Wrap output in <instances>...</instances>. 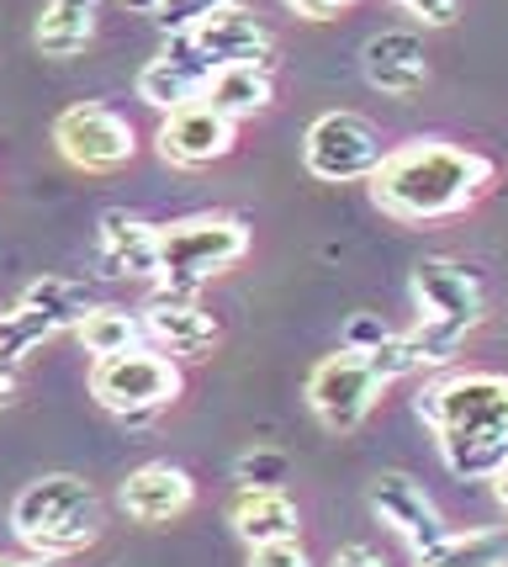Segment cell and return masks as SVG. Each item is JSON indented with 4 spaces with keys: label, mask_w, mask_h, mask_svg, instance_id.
I'll use <instances>...</instances> for the list:
<instances>
[{
    "label": "cell",
    "mask_w": 508,
    "mask_h": 567,
    "mask_svg": "<svg viewBox=\"0 0 508 567\" xmlns=\"http://www.w3.org/2000/svg\"><path fill=\"white\" fill-rule=\"evenodd\" d=\"M249 255V228L234 213H201L159 228V281L165 297H191L207 276L228 271L234 260Z\"/></svg>",
    "instance_id": "277c9868"
},
{
    "label": "cell",
    "mask_w": 508,
    "mask_h": 567,
    "mask_svg": "<svg viewBox=\"0 0 508 567\" xmlns=\"http://www.w3.org/2000/svg\"><path fill=\"white\" fill-rule=\"evenodd\" d=\"M249 567H313L308 551L297 542H276V546H249Z\"/></svg>",
    "instance_id": "f546056e"
},
{
    "label": "cell",
    "mask_w": 508,
    "mask_h": 567,
    "mask_svg": "<svg viewBox=\"0 0 508 567\" xmlns=\"http://www.w3.org/2000/svg\"><path fill=\"white\" fill-rule=\"evenodd\" d=\"M201 101H212L222 117H234V123L266 112L270 106V64H234V70H218Z\"/></svg>",
    "instance_id": "44dd1931"
},
{
    "label": "cell",
    "mask_w": 508,
    "mask_h": 567,
    "mask_svg": "<svg viewBox=\"0 0 508 567\" xmlns=\"http://www.w3.org/2000/svg\"><path fill=\"white\" fill-rule=\"evenodd\" d=\"M413 297H418L424 319L456 323V329H471L483 319V287L456 260H418L413 266Z\"/></svg>",
    "instance_id": "7c38bea8"
},
{
    "label": "cell",
    "mask_w": 508,
    "mask_h": 567,
    "mask_svg": "<svg viewBox=\"0 0 508 567\" xmlns=\"http://www.w3.org/2000/svg\"><path fill=\"white\" fill-rule=\"evenodd\" d=\"M91 398L127 424H148L165 403L180 398V371L159 350H127L91 367Z\"/></svg>",
    "instance_id": "5b68a950"
},
{
    "label": "cell",
    "mask_w": 508,
    "mask_h": 567,
    "mask_svg": "<svg viewBox=\"0 0 508 567\" xmlns=\"http://www.w3.org/2000/svg\"><path fill=\"white\" fill-rule=\"evenodd\" d=\"M371 509H376V519L387 525L392 536H403V542L413 546V557L450 536L439 509L429 504V494H424L413 477H403V472H382V477L371 483Z\"/></svg>",
    "instance_id": "30bf717a"
},
{
    "label": "cell",
    "mask_w": 508,
    "mask_h": 567,
    "mask_svg": "<svg viewBox=\"0 0 508 567\" xmlns=\"http://www.w3.org/2000/svg\"><path fill=\"white\" fill-rule=\"evenodd\" d=\"M11 530L22 536L38 557H70L80 546L96 542L101 530V498L85 477L74 472H53V477H38L27 483L17 504H11Z\"/></svg>",
    "instance_id": "3957f363"
},
{
    "label": "cell",
    "mask_w": 508,
    "mask_h": 567,
    "mask_svg": "<svg viewBox=\"0 0 508 567\" xmlns=\"http://www.w3.org/2000/svg\"><path fill=\"white\" fill-rule=\"evenodd\" d=\"M329 567H387V563H382V557H376L371 546H339L334 563H329Z\"/></svg>",
    "instance_id": "1f68e13d"
},
{
    "label": "cell",
    "mask_w": 508,
    "mask_h": 567,
    "mask_svg": "<svg viewBox=\"0 0 508 567\" xmlns=\"http://www.w3.org/2000/svg\"><path fill=\"white\" fill-rule=\"evenodd\" d=\"M408 340H413V350L424 355V367H450V361H456V350H460V340H466V329L439 323V319H424Z\"/></svg>",
    "instance_id": "484cf974"
},
{
    "label": "cell",
    "mask_w": 508,
    "mask_h": 567,
    "mask_svg": "<svg viewBox=\"0 0 508 567\" xmlns=\"http://www.w3.org/2000/svg\"><path fill=\"white\" fill-rule=\"evenodd\" d=\"M361 70L382 96H413L429 80V59L413 32H376L361 53Z\"/></svg>",
    "instance_id": "5bb4252c"
},
{
    "label": "cell",
    "mask_w": 508,
    "mask_h": 567,
    "mask_svg": "<svg viewBox=\"0 0 508 567\" xmlns=\"http://www.w3.org/2000/svg\"><path fill=\"white\" fill-rule=\"evenodd\" d=\"M101 0H49V11L38 17V49L49 59H74L96 32Z\"/></svg>",
    "instance_id": "d6986e66"
},
{
    "label": "cell",
    "mask_w": 508,
    "mask_h": 567,
    "mask_svg": "<svg viewBox=\"0 0 508 567\" xmlns=\"http://www.w3.org/2000/svg\"><path fill=\"white\" fill-rule=\"evenodd\" d=\"M493 186V159L471 148L418 138L387 154V165L371 175L376 207L397 223H435L450 213H466Z\"/></svg>",
    "instance_id": "7a4b0ae2"
},
{
    "label": "cell",
    "mask_w": 508,
    "mask_h": 567,
    "mask_svg": "<svg viewBox=\"0 0 508 567\" xmlns=\"http://www.w3.org/2000/svg\"><path fill=\"white\" fill-rule=\"evenodd\" d=\"M144 323H148V340L169 355H207L218 346V319L201 313L191 297H159L144 308Z\"/></svg>",
    "instance_id": "e0dca14e"
},
{
    "label": "cell",
    "mask_w": 508,
    "mask_h": 567,
    "mask_svg": "<svg viewBox=\"0 0 508 567\" xmlns=\"http://www.w3.org/2000/svg\"><path fill=\"white\" fill-rule=\"evenodd\" d=\"M397 6H408V11H413V6H418V0H397Z\"/></svg>",
    "instance_id": "8d00e7d4"
},
{
    "label": "cell",
    "mask_w": 508,
    "mask_h": 567,
    "mask_svg": "<svg viewBox=\"0 0 508 567\" xmlns=\"http://www.w3.org/2000/svg\"><path fill=\"white\" fill-rule=\"evenodd\" d=\"M22 308H32V313H38V319L59 334V329H80V323H85V313H91L96 302H91V292H85L80 281L43 276V281H32V287L22 292Z\"/></svg>",
    "instance_id": "7402d4cb"
},
{
    "label": "cell",
    "mask_w": 508,
    "mask_h": 567,
    "mask_svg": "<svg viewBox=\"0 0 508 567\" xmlns=\"http://www.w3.org/2000/svg\"><path fill=\"white\" fill-rule=\"evenodd\" d=\"M365 361H371V371H376L382 382H397V377H413V371L424 367V355L413 350V340H408V334H387L382 346H376V350H371V355H365Z\"/></svg>",
    "instance_id": "4316f807"
},
{
    "label": "cell",
    "mask_w": 508,
    "mask_h": 567,
    "mask_svg": "<svg viewBox=\"0 0 508 567\" xmlns=\"http://www.w3.org/2000/svg\"><path fill=\"white\" fill-rule=\"evenodd\" d=\"M11 398H17V367H11V361H0V409H6Z\"/></svg>",
    "instance_id": "d6a6232c"
},
{
    "label": "cell",
    "mask_w": 508,
    "mask_h": 567,
    "mask_svg": "<svg viewBox=\"0 0 508 567\" xmlns=\"http://www.w3.org/2000/svg\"><path fill=\"white\" fill-rule=\"evenodd\" d=\"M212 74L218 70L201 59V49L191 43V32H180V38H169V49L159 53V59L144 64V74H138V101L169 117V112H180L186 101L207 96Z\"/></svg>",
    "instance_id": "9c48e42d"
},
{
    "label": "cell",
    "mask_w": 508,
    "mask_h": 567,
    "mask_svg": "<svg viewBox=\"0 0 508 567\" xmlns=\"http://www.w3.org/2000/svg\"><path fill=\"white\" fill-rule=\"evenodd\" d=\"M191 477L180 467H169V462H148L138 467L127 483H122V509L133 519H144V525H165V519L186 515L191 509Z\"/></svg>",
    "instance_id": "9a60e30c"
},
{
    "label": "cell",
    "mask_w": 508,
    "mask_h": 567,
    "mask_svg": "<svg viewBox=\"0 0 508 567\" xmlns=\"http://www.w3.org/2000/svg\"><path fill=\"white\" fill-rule=\"evenodd\" d=\"M49 334H53L49 323L38 319L32 308H22V302H17V313H0V361H11V367H17L27 350L43 346Z\"/></svg>",
    "instance_id": "cb8c5ba5"
},
{
    "label": "cell",
    "mask_w": 508,
    "mask_h": 567,
    "mask_svg": "<svg viewBox=\"0 0 508 567\" xmlns=\"http://www.w3.org/2000/svg\"><path fill=\"white\" fill-rule=\"evenodd\" d=\"M297 17H308V22H323V17H334V11H344L350 0H287Z\"/></svg>",
    "instance_id": "4dcf8cb0"
},
{
    "label": "cell",
    "mask_w": 508,
    "mask_h": 567,
    "mask_svg": "<svg viewBox=\"0 0 508 567\" xmlns=\"http://www.w3.org/2000/svg\"><path fill=\"white\" fill-rule=\"evenodd\" d=\"M191 43L212 70H234V64H270V32L255 17H243L239 6L222 11L212 22H201L191 32Z\"/></svg>",
    "instance_id": "2e32d148"
},
{
    "label": "cell",
    "mask_w": 508,
    "mask_h": 567,
    "mask_svg": "<svg viewBox=\"0 0 508 567\" xmlns=\"http://www.w3.org/2000/svg\"><path fill=\"white\" fill-rule=\"evenodd\" d=\"M239 0H159V11H154V22L165 27L169 38H180V32H196L201 22H212L222 11H234Z\"/></svg>",
    "instance_id": "d4e9b609"
},
{
    "label": "cell",
    "mask_w": 508,
    "mask_h": 567,
    "mask_svg": "<svg viewBox=\"0 0 508 567\" xmlns=\"http://www.w3.org/2000/svg\"><path fill=\"white\" fill-rule=\"evenodd\" d=\"M418 420L439 435L456 477H498L508 467V377L456 371L418 393Z\"/></svg>",
    "instance_id": "6da1fadb"
},
{
    "label": "cell",
    "mask_w": 508,
    "mask_h": 567,
    "mask_svg": "<svg viewBox=\"0 0 508 567\" xmlns=\"http://www.w3.org/2000/svg\"><path fill=\"white\" fill-rule=\"evenodd\" d=\"M101 276H138L159 281V228L144 218H127L122 207L101 213Z\"/></svg>",
    "instance_id": "4fadbf2b"
},
{
    "label": "cell",
    "mask_w": 508,
    "mask_h": 567,
    "mask_svg": "<svg viewBox=\"0 0 508 567\" xmlns=\"http://www.w3.org/2000/svg\"><path fill=\"white\" fill-rule=\"evenodd\" d=\"M234 472H239L243 488H281L287 483V456L281 451H243Z\"/></svg>",
    "instance_id": "83f0119b"
},
{
    "label": "cell",
    "mask_w": 508,
    "mask_h": 567,
    "mask_svg": "<svg viewBox=\"0 0 508 567\" xmlns=\"http://www.w3.org/2000/svg\"><path fill=\"white\" fill-rule=\"evenodd\" d=\"M392 329L382 319H371V313H355V319L344 323V350H355V355H371V350L387 340Z\"/></svg>",
    "instance_id": "f1b7e54d"
},
{
    "label": "cell",
    "mask_w": 508,
    "mask_h": 567,
    "mask_svg": "<svg viewBox=\"0 0 508 567\" xmlns=\"http://www.w3.org/2000/svg\"><path fill=\"white\" fill-rule=\"evenodd\" d=\"M493 494H498V504H504V509H508V467L498 472V477H493Z\"/></svg>",
    "instance_id": "e575fe53"
},
{
    "label": "cell",
    "mask_w": 508,
    "mask_h": 567,
    "mask_svg": "<svg viewBox=\"0 0 508 567\" xmlns=\"http://www.w3.org/2000/svg\"><path fill=\"white\" fill-rule=\"evenodd\" d=\"M297 504L281 488H243L234 498V530L249 546H276V542H297Z\"/></svg>",
    "instance_id": "ac0fdd59"
},
{
    "label": "cell",
    "mask_w": 508,
    "mask_h": 567,
    "mask_svg": "<svg viewBox=\"0 0 508 567\" xmlns=\"http://www.w3.org/2000/svg\"><path fill=\"white\" fill-rule=\"evenodd\" d=\"M302 165L318 181H371L387 165V144L355 112H323L302 138Z\"/></svg>",
    "instance_id": "8992f818"
},
{
    "label": "cell",
    "mask_w": 508,
    "mask_h": 567,
    "mask_svg": "<svg viewBox=\"0 0 508 567\" xmlns=\"http://www.w3.org/2000/svg\"><path fill=\"white\" fill-rule=\"evenodd\" d=\"M74 334H80L85 355L106 361V355H127V350H144L148 323H144V313H133V308H91V313H85V323H80Z\"/></svg>",
    "instance_id": "ffe728a7"
},
{
    "label": "cell",
    "mask_w": 508,
    "mask_h": 567,
    "mask_svg": "<svg viewBox=\"0 0 508 567\" xmlns=\"http://www.w3.org/2000/svg\"><path fill=\"white\" fill-rule=\"evenodd\" d=\"M0 567H53L49 557H0Z\"/></svg>",
    "instance_id": "836d02e7"
},
{
    "label": "cell",
    "mask_w": 508,
    "mask_h": 567,
    "mask_svg": "<svg viewBox=\"0 0 508 567\" xmlns=\"http://www.w3.org/2000/svg\"><path fill=\"white\" fill-rule=\"evenodd\" d=\"M382 377L371 371L365 355L355 350H334V355H323L308 377V403H313V414L323 430H334V435H350V430H361L365 414L376 409V398H382Z\"/></svg>",
    "instance_id": "52a82bcc"
},
{
    "label": "cell",
    "mask_w": 508,
    "mask_h": 567,
    "mask_svg": "<svg viewBox=\"0 0 508 567\" xmlns=\"http://www.w3.org/2000/svg\"><path fill=\"white\" fill-rule=\"evenodd\" d=\"M418 567H508V530H466L418 551Z\"/></svg>",
    "instance_id": "603a6c76"
},
{
    "label": "cell",
    "mask_w": 508,
    "mask_h": 567,
    "mask_svg": "<svg viewBox=\"0 0 508 567\" xmlns=\"http://www.w3.org/2000/svg\"><path fill=\"white\" fill-rule=\"evenodd\" d=\"M53 144L80 171H117V165L133 159V123L85 101V106H70L53 123Z\"/></svg>",
    "instance_id": "ba28073f"
},
{
    "label": "cell",
    "mask_w": 508,
    "mask_h": 567,
    "mask_svg": "<svg viewBox=\"0 0 508 567\" xmlns=\"http://www.w3.org/2000/svg\"><path fill=\"white\" fill-rule=\"evenodd\" d=\"M234 148V117H222L212 101H186L180 112H169L159 123V154L169 165H212Z\"/></svg>",
    "instance_id": "8fae6325"
},
{
    "label": "cell",
    "mask_w": 508,
    "mask_h": 567,
    "mask_svg": "<svg viewBox=\"0 0 508 567\" xmlns=\"http://www.w3.org/2000/svg\"><path fill=\"white\" fill-rule=\"evenodd\" d=\"M127 6H138V11H159V0H127Z\"/></svg>",
    "instance_id": "d590c367"
}]
</instances>
